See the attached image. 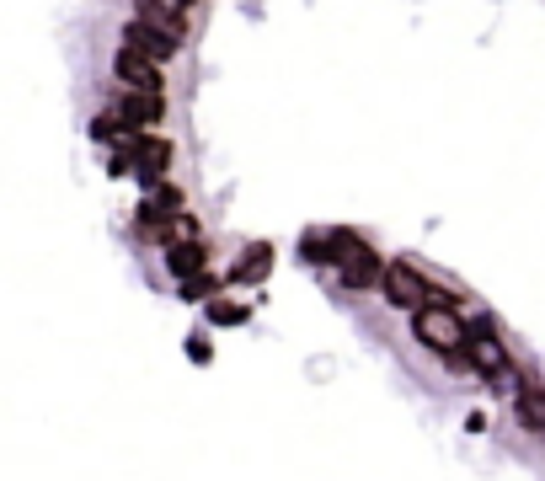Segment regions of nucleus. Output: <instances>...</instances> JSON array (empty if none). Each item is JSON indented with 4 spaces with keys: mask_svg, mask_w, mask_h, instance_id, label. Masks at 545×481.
<instances>
[{
    "mask_svg": "<svg viewBox=\"0 0 545 481\" xmlns=\"http://www.w3.org/2000/svg\"><path fill=\"white\" fill-rule=\"evenodd\" d=\"M246 316H252V305H241V300H209L214 327H246Z\"/></svg>",
    "mask_w": 545,
    "mask_h": 481,
    "instance_id": "ddd939ff",
    "label": "nucleus"
},
{
    "mask_svg": "<svg viewBox=\"0 0 545 481\" xmlns=\"http://www.w3.org/2000/svg\"><path fill=\"white\" fill-rule=\"evenodd\" d=\"M118 155H129V177H139L145 188H161V182H171V161H177V145L161 134H139L129 150H118Z\"/></svg>",
    "mask_w": 545,
    "mask_h": 481,
    "instance_id": "20e7f679",
    "label": "nucleus"
},
{
    "mask_svg": "<svg viewBox=\"0 0 545 481\" xmlns=\"http://www.w3.org/2000/svg\"><path fill=\"white\" fill-rule=\"evenodd\" d=\"M519 423L529 433H545V391H540V385H524V391H519Z\"/></svg>",
    "mask_w": 545,
    "mask_h": 481,
    "instance_id": "f8f14e48",
    "label": "nucleus"
},
{
    "mask_svg": "<svg viewBox=\"0 0 545 481\" xmlns=\"http://www.w3.org/2000/svg\"><path fill=\"white\" fill-rule=\"evenodd\" d=\"M188 359H193V364H214V348H209V332H188Z\"/></svg>",
    "mask_w": 545,
    "mask_h": 481,
    "instance_id": "dca6fc26",
    "label": "nucleus"
},
{
    "mask_svg": "<svg viewBox=\"0 0 545 481\" xmlns=\"http://www.w3.org/2000/svg\"><path fill=\"white\" fill-rule=\"evenodd\" d=\"M123 43H129V49H139L145 59H155V65H166V59H177V54H182V43H177V38H166L161 27H150V22H139V17L123 27Z\"/></svg>",
    "mask_w": 545,
    "mask_h": 481,
    "instance_id": "6e6552de",
    "label": "nucleus"
},
{
    "mask_svg": "<svg viewBox=\"0 0 545 481\" xmlns=\"http://www.w3.org/2000/svg\"><path fill=\"white\" fill-rule=\"evenodd\" d=\"M145 6H166V11H188V17H193V0H145Z\"/></svg>",
    "mask_w": 545,
    "mask_h": 481,
    "instance_id": "f3484780",
    "label": "nucleus"
},
{
    "mask_svg": "<svg viewBox=\"0 0 545 481\" xmlns=\"http://www.w3.org/2000/svg\"><path fill=\"white\" fill-rule=\"evenodd\" d=\"M113 75H118V86H134V91H166L161 86V65L145 59L139 49H129V43L113 54Z\"/></svg>",
    "mask_w": 545,
    "mask_h": 481,
    "instance_id": "423d86ee",
    "label": "nucleus"
},
{
    "mask_svg": "<svg viewBox=\"0 0 545 481\" xmlns=\"http://www.w3.org/2000/svg\"><path fill=\"white\" fill-rule=\"evenodd\" d=\"M220 289V278L214 273H193V278H182V300H204L209 305V294Z\"/></svg>",
    "mask_w": 545,
    "mask_h": 481,
    "instance_id": "4468645a",
    "label": "nucleus"
},
{
    "mask_svg": "<svg viewBox=\"0 0 545 481\" xmlns=\"http://www.w3.org/2000/svg\"><path fill=\"white\" fill-rule=\"evenodd\" d=\"M300 257L305 262H332V236H305L300 241Z\"/></svg>",
    "mask_w": 545,
    "mask_h": 481,
    "instance_id": "2eb2a0df",
    "label": "nucleus"
},
{
    "mask_svg": "<svg viewBox=\"0 0 545 481\" xmlns=\"http://www.w3.org/2000/svg\"><path fill=\"white\" fill-rule=\"evenodd\" d=\"M412 332H417V343L433 348V353H444L449 364H465V343H471V332H465V321H460L455 305L412 310Z\"/></svg>",
    "mask_w": 545,
    "mask_h": 481,
    "instance_id": "f257e3e1",
    "label": "nucleus"
},
{
    "mask_svg": "<svg viewBox=\"0 0 545 481\" xmlns=\"http://www.w3.org/2000/svg\"><path fill=\"white\" fill-rule=\"evenodd\" d=\"M268 268H273V246H268V241H252V246L241 252V262L230 268V278H236V284H262V278H268Z\"/></svg>",
    "mask_w": 545,
    "mask_h": 481,
    "instance_id": "9d476101",
    "label": "nucleus"
},
{
    "mask_svg": "<svg viewBox=\"0 0 545 481\" xmlns=\"http://www.w3.org/2000/svg\"><path fill=\"white\" fill-rule=\"evenodd\" d=\"M465 364H471L476 375L497 380V375H508V348L497 343L492 327H481V332H471V343H465Z\"/></svg>",
    "mask_w": 545,
    "mask_h": 481,
    "instance_id": "0eeeda50",
    "label": "nucleus"
},
{
    "mask_svg": "<svg viewBox=\"0 0 545 481\" xmlns=\"http://www.w3.org/2000/svg\"><path fill=\"white\" fill-rule=\"evenodd\" d=\"M326 236H332V268L342 273V284H348V289H375V284H385V262L369 252L353 230H326Z\"/></svg>",
    "mask_w": 545,
    "mask_h": 481,
    "instance_id": "f03ea898",
    "label": "nucleus"
},
{
    "mask_svg": "<svg viewBox=\"0 0 545 481\" xmlns=\"http://www.w3.org/2000/svg\"><path fill=\"white\" fill-rule=\"evenodd\" d=\"M139 22H150V27H161L166 38H177V43H188V11H166V6H145V0H139V11H134Z\"/></svg>",
    "mask_w": 545,
    "mask_h": 481,
    "instance_id": "9b49d317",
    "label": "nucleus"
},
{
    "mask_svg": "<svg viewBox=\"0 0 545 481\" xmlns=\"http://www.w3.org/2000/svg\"><path fill=\"white\" fill-rule=\"evenodd\" d=\"M123 129H155L166 118V91H134V86H118L113 107H107Z\"/></svg>",
    "mask_w": 545,
    "mask_h": 481,
    "instance_id": "39448f33",
    "label": "nucleus"
},
{
    "mask_svg": "<svg viewBox=\"0 0 545 481\" xmlns=\"http://www.w3.org/2000/svg\"><path fill=\"white\" fill-rule=\"evenodd\" d=\"M166 268L171 278H193V273H209V252H204V241H177V246H166Z\"/></svg>",
    "mask_w": 545,
    "mask_h": 481,
    "instance_id": "1a4fd4ad",
    "label": "nucleus"
},
{
    "mask_svg": "<svg viewBox=\"0 0 545 481\" xmlns=\"http://www.w3.org/2000/svg\"><path fill=\"white\" fill-rule=\"evenodd\" d=\"M385 300L396 310H423V305H449L444 289H433L428 273H417L412 262H385Z\"/></svg>",
    "mask_w": 545,
    "mask_h": 481,
    "instance_id": "7ed1b4c3",
    "label": "nucleus"
}]
</instances>
